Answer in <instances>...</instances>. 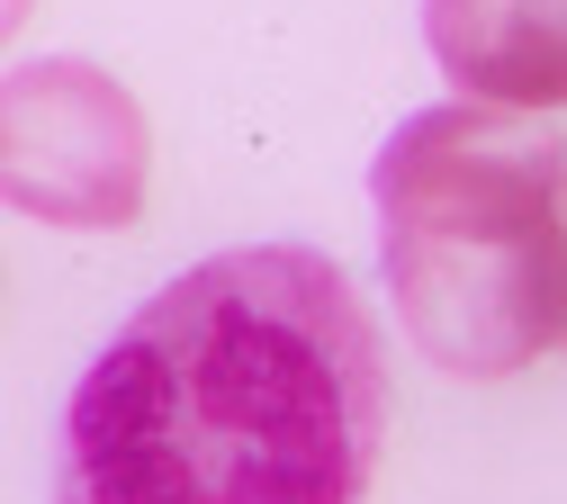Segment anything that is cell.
<instances>
[{
	"instance_id": "4",
	"label": "cell",
	"mask_w": 567,
	"mask_h": 504,
	"mask_svg": "<svg viewBox=\"0 0 567 504\" xmlns=\"http://www.w3.org/2000/svg\"><path fill=\"white\" fill-rule=\"evenodd\" d=\"M423 45L486 109H567V0H423Z\"/></svg>"
},
{
	"instance_id": "5",
	"label": "cell",
	"mask_w": 567,
	"mask_h": 504,
	"mask_svg": "<svg viewBox=\"0 0 567 504\" xmlns=\"http://www.w3.org/2000/svg\"><path fill=\"white\" fill-rule=\"evenodd\" d=\"M28 10H37V0H0V45L19 37V19H28Z\"/></svg>"
},
{
	"instance_id": "3",
	"label": "cell",
	"mask_w": 567,
	"mask_h": 504,
	"mask_svg": "<svg viewBox=\"0 0 567 504\" xmlns=\"http://www.w3.org/2000/svg\"><path fill=\"white\" fill-rule=\"evenodd\" d=\"M154 189V126L117 72L37 54L0 82V207L63 235H126Z\"/></svg>"
},
{
	"instance_id": "1",
	"label": "cell",
	"mask_w": 567,
	"mask_h": 504,
	"mask_svg": "<svg viewBox=\"0 0 567 504\" xmlns=\"http://www.w3.org/2000/svg\"><path fill=\"white\" fill-rule=\"evenodd\" d=\"M388 351L316 244L207 253L135 307L63 405L54 504H370Z\"/></svg>"
},
{
	"instance_id": "2",
	"label": "cell",
	"mask_w": 567,
	"mask_h": 504,
	"mask_svg": "<svg viewBox=\"0 0 567 504\" xmlns=\"http://www.w3.org/2000/svg\"><path fill=\"white\" fill-rule=\"evenodd\" d=\"M567 144L532 109H414L370 172L379 270L414 351L451 379H514L558 342Z\"/></svg>"
},
{
	"instance_id": "6",
	"label": "cell",
	"mask_w": 567,
	"mask_h": 504,
	"mask_svg": "<svg viewBox=\"0 0 567 504\" xmlns=\"http://www.w3.org/2000/svg\"><path fill=\"white\" fill-rule=\"evenodd\" d=\"M558 235H567V181H558ZM558 342H567V307H558Z\"/></svg>"
}]
</instances>
